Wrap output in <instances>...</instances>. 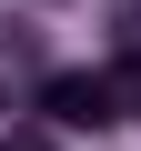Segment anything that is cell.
I'll list each match as a JSON object with an SVG mask.
<instances>
[{
	"label": "cell",
	"mask_w": 141,
	"mask_h": 151,
	"mask_svg": "<svg viewBox=\"0 0 141 151\" xmlns=\"http://www.w3.org/2000/svg\"><path fill=\"white\" fill-rule=\"evenodd\" d=\"M40 121L50 131H101V121H121V81L111 70H50L40 81Z\"/></svg>",
	"instance_id": "1"
},
{
	"label": "cell",
	"mask_w": 141,
	"mask_h": 151,
	"mask_svg": "<svg viewBox=\"0 0 141 151\" xmlns=\"http://www.w3.org/2000/svg\"><path fill=\"white\" fill-rule=\"evenodd\" d=\"M0 151H50V131H10V141H0Z\"/></svg>",
	"instance_id": "2"
}]
</instances>
